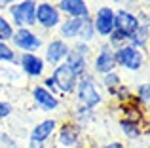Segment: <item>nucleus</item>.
<instances>
[{
  "instance_id": "nucleus-2",
  "label": "nucleus",
  "mask_w": 150,
  "mask_h": 148,
  "mask_svg": "<svg viewBox=\"0 0 150 148\" xmlns=\"http://www.w3.org/2000/svg\"><path fill=\"white\" fill-rule=\"evenodd\" d=\"M74 99H76V104L88 106L91 110H97L99 106L105 104V93H103V87L99 85V80L95 74L88 72L82 78H78Z\"/></svg>"
},
{
  "instance_id": "nucleus-22",
  "label": "nucleus",
  "mask_w": 150,
  "mask_h": 148,
  "mask_svg": "<svg viewBox=\"0 0 150 148\" xmlns=\"http://www.w3.org/2000/svg\"><path fill=\"white\" fill-rule=\"evenodd\" d=\"M133 103H137L141 108H144L146 110L148 104H150V84L148 82H141L139 85L135 87V91H133Z\"/></svg>"
},
{
  "instance_id": "nucleus-15",
  "label": "nucleus",
  "mask_w": 150,
  "mask_h": 148,
  "mask_svg": "<svg viewBox=\"0 0 150 148\" xmlns=\"http://www.w3.org/2000/svg\"><path fill=\"white\" fill-rule=\"evenodd\" d=\"M55 6L59 8L63 17L67 19H84L91 17L88 0H55Z\"/></svg>"
},
{
  "instance_id": "nucleus-10",
  "label": "nucleus",
  "mask_w": 150,
  "mask_h": 148,
  "mask_svg": "<svg viewBox=\"0 0 150 148\" xmlns=\"http://www.w3.org/2000/svg\"><path fill=\"white\" fill-rule=\"evenodd\" d=\"M42 51L44 53H40V55H42V59L46 61L48 68H53V67H57V65L65 63V57L69 55V51H70V44L65 42V40H61V38H57V36H51L50 40H46Z\"/></svg>"
},
{
  "instance_id": "nucleus-18",
  "label": "nucleus",
  "mask_w": 150,
  "mask_h": 148,
  "mask_svg": "<svg viewBox=\"0 0 150 148\" xmlns=\"http://www.w3.org/2000/svg\"><path fill=\"white\" fill-rule=\"evenodd\" d=\"M65 65L76 74L78 78H82L84 74L89 72V59L84 57V55H80V53H76L74 49H70L69 55L65 57Z\"/></svg>"
},
{
  "instance_id": "nucleus-24",
  "label": "nucleus",
  "mask_w": 150,
  "mask_h": 148,
  "mask_svg": "<svg viewBox=\"0 0 150 148\" xmlns=\"http://www.w3.org/2000/svg\"><path fill=\"white\" fill-rule=\"evenodd\" d=\"M120 84H124V80H122V74L120 70H112V72H108V74H103V76H99V85L103 89H114V87H118Z\"/></svg>"
},
{
  "instance_id": "nucleus-11",
  "label": "nucleus",
  "mask_w": 150,
  "mask_h": 148,
  "mask_svg": "<svg viewBox=\"0 0 150 148\" xmlns=\"http://www.w3.org/2000/svg\"><path fill=\"white\" fill-rule=\"evenodd\" d=\"M30 99H33V104L36 110L46 112V114H53L61 108L63 101L59 99L57 95H53L51 91L44 87L42 84H34L30 87Z\"/></svg>"
},
{
  "instance_id": "nucleus-29",
  "label": "nucleus",
  "mask_w": 150,
  "mask_h": 148,
  "mask_svg": "<svg viewBox=\"0 0 150 148\" xmlns=\"http://www.w3.org/2000/svg\"><path fill=\"white\" fill-rule=\"evenodd\" d=\"M101 148H127V146H125V142H122V141H108Z\"/></svg>"
},
{
  "instance_id": "nucleus-9",
  "label": "nucleus",
  "mask_w": 150,
  "mask_h": 148,
  "mask_svg": "<svg viewBox=\"0 0 150 148\" xmlns=\"http://www.w3.org/2000/svg\"><path fill=\"white\" fill-rule=\"evenodd\" d=\"M17 67L19 72L29 80H42L48 74V65L42 59L40 53H19Z\"/></svg>"
},
{
  "instance_id": "nucleus-8",
  "label": "nucleus",
  "mask_w": 150,
  "mask_h": 148,
  "mask_svg": "<svg viewBox=\"0 0 150 148\" xmlns=\"http://www.w3.org/2000/svg\"><path fill=\"white\" fill-rule=\"evenodd\" d=\"M48 76L51 78V82H53V85H55V89H57L61 99H65L69 95H74V89H76V84H78V76L65 63L53 67L48 72Z\"/></svg>"
},
{
  "instance_id": "nucleus-14",
  "label": "nucleus",
  "mask_w": 150,
  "mask_h": 148,
  "mask_svg": "<svg viewBox=\"0 0 150 148\" xmlns=\"http://www.w3.org/2000/svg\"><path fill=\"white\" fill-rule=\"evenodd\" d=\"M139 25L141 23H139V19H137L135 11L124 10V8H114V30L122 32L124 36H127V40L137 30Z\"/></svg>"
},
{
  "instance_id": "nucleus-16",
  "label": "nucleus",
  "mask_w": 150,
  "mask_h": 148,
  "mask_svg": "<svg viewBox=\"0 0 150 148\" xmlns=\"http://www.w3.org/2000/svg\"><path fill=\"white\" fill-rule=\"evenodd\" d=\"M57 127H59V120L55 118V116H50V118L40 120V122H36L33 125V129L29 131V141H36V142L48 144L50 139L55 137Z\"/></svg>"
},
{
  "instance_id": "nucleus-28",
  "label": "nucleus",
  "mask_w": 150,
  "mask_h": 148,
  "mask_svg": "<svg viewBox=\"0 0 150 148\" xmlns=\"http://www.w3.org/2000/svg\"><path fill=\"white\" fill-rule=\"evenodd\" d=\"M0 148H17V141H15L10 133L2 131V133H0Z\"/></svg>"
},
{
  "instance_id": "nucleus-32",
  "label": "nucleus",
  "mask_w": 150,
  "mask_h": 148,
  "mask_svg": "<svg viewBox=\"0 0 150 148\" xmlns=\"http://www.w3.org/2000/svg\"><path fill=\"white\" fill-rule=\"evenodd\" d=\"M0 13H2V10H0Z\"/></svg>"
},
{
  "instance_id": "nucleus-27",
  "label": "nucleus",
  "mask_w": 150,
  "mask_h": 148,
  "mask_svg": "<svg viewBox=\"0 0 150 148\" xmlns=\"http://www.w3.org/2000/svg\"><path fill=\"white\" fill-rule=\"evenodd\" d=\"M11 114H13V104L8 99H2V97H0V120L10 118Z\"/></svg>"
},
{
  "instance_id": "nucleus-25",
  "label": "nucleus",
  "mask_w": 150,
  "mask_h": 148,
  "mask_svg": "<svg viewBox=\"0 0 150 148\" xmlns=\"http://www.w3.org/2000/svg\"><path fill=\"white\" fill-rule=\"evenodd\" d=\"M13 30H15V27L10 23V19L4 13H0V42H8L10 44L11 36H13Z\"/></svg>"
},
{
  "instance_id": "nucleus-5",
  "label": "nucleus",
  "mask_w": 150,
  "mask_h": 148,
  "mask_svg": "<svg viewBox=\"0 0 150 148\" xmlns=\"http://www.w3.org/2000/svg\"><path fill=\"white\" fill-rule=\"evenodd\" d=\"M38 0H21L6 8V17L15 29H34V11H36Z\"/></svg>"
},
{
  "instance_id": "nucleus-3",
  "label": "nucleus",
  "mask_w": 150,
  "mask_h": 148,
  "mask_svg": "<svg viewBox=\"0 0 150 148\" xmlns=\"http://www.w3.org/2000/svg\"><path fill=\"white\" fill-rule=\"evenodd\" d=\"M63 21V15L53 0H38L34 11V29H40L42 34L55 32Z\"/></svg>"
},
{
  "instance_id": "nucleus-21",
  "label": "nucleus",
  "mask_w": 150,
  "mask_h": 148,
  "mask_svg": "<svg viewBox=\"0 0 150 148\" xmlns=\"http://www.w3.org/2000/svg\"><path fill=\"white\" fill-rule=\"evenodd\" d=\"M106 93H108V97H112L118 104H125V103H129V101L133 99V89H131L129 84H120L118 87L108 89Z\"/></svg>"
},
{
  "instance_id": "nucleus-7",
  "label": "nucleus",
  "mask_w": 150,
  "mask_h": 148,
  "mask_svg": "<svg viewBox=\"0 0 150 148\" xmlns=\"http://www.w3.org/2000/svg\"><path fill=\"white\" fill-rule=\"evenodd\" d=\"M112 70H118L116 59H114V49L103 40V42H99V46L93 49V55H91V59H89V72L99 78L103 74H108Z\"/></svg>"
},
{
  "instance_id": "nucleus-19",
  "label": "nucleus",
  "mask_w": 150,
  "mask_h": 148,
  "mask_svg": "<svg viewBox=\"0 0 150 148\" xmlns=\"http://www.w3.org/2000/svg\"><path fill=\"white\" fill-rule=\"evenodd\" d=\"M148 40H150V25L141 23V25L137 27V30L131 34V36H129L127 44L146 53V49H148Z\"/></svg>"
},
{
  "instance_id": "nucleus-4",
  "label": "nucleus",
  "mask_w": 150,
  "mask_h": 148,
  "mask_svg": "<svg viewBox=\"0 0 150 148\" xmlns=\"http://www.w3.org/2000/svg\"><path fill=\"white\" fill-rule=\"evenodd\" d=\"M46 44V36L36 29H15L10 46L17 53H40Z\"/></svg>"
},
{
  "instance_id": "nucleus-13",
  "label": "nucleus",
  "mask_w": 150,
  "mask_h": 148,
  "mask_svg": "<svg viewBox=\"0 0 150 148\" xmlns=\"http://www.w3.org/2000/svg\"><path fill=\"white\" fill-rule=\"evenodd\" d=\"M91 23H93L97 38L106 40L108 34L114 30V8L112 6H99L95 10V13H91Z\"/></svg>"
},
{
  "instance_id": "nucleus-17",
  "label": "nucleus",
  "mask_w": 150,
  "mask_h": 148,
  "mask_svg": "<svg viewBox=\"0 0 150 148\" xmlns=\"http://www.w3.org/2000/svg\"><path fill=\"white\" fill-rule=\"evenodd\" d=\"M118 127H120L124 139H127L129 142L139 141V139H143V137H148V131L143 129V123L135 122V120L120 118V120H118Z\"/></svg>"
},
{
  "instance_id": "nucleus-30",
  "label": "nucleus",
  "mask_w": 150,
  "mask_h": 148,
  "mask_svg": "<svg viewBox=\"0 0 150 148\" xmlns=\"http://www.w3.org/2000/svg\"><path fill=\"white\" fill-rule=\"evenodd\" d=\"M17 2H21V0H0V10H2V13H4L6 8H10L11 4H17Z\"/></svg>"
},
{
  "instance_id": "nucleus-1",
  "label": "nucleus",
  "mask_w": 150,
  "mask_h": 148,
  "mask_svg": "<svg viewBox=\"0 0 150 148\" xmlns=\"http://www.w3.org/2000/svg\"><path fill=\"white\" fill-rule=\"evenodd\" d=\"M55 36L61 38V40L69 42H86V44H91L97 40V34H95V29H93V23H91V17H84V19H67L63 17L59 29L55 30Z\"/></svg>"
},
{
  "instance_id": "nucleus-31",
  "label": "nucleus",
  "mask_w": 150,
  "mask_h": 148,
  "mask_svg": "<svg viewBox=\"0 0 150 148\" xmlns=\"http://www.w3.org/2000/svg\"><path fill=\"white\" fill-rule=\"evenodd\" d=\"M27 148H48V144H44V142H36V141H27Z\"/></svg>"
},
{
  "instance_id": "nucleus-6",
  "label": "nucleus",
  "mask_w": 150,
  "mask_h": 148,
  "mask_svg": "<svg viewBox=\"0 0 150 148\" xmlns=\"http://www.w3.org/2000/svg\"><path fill=\"white\" fill-rule=\"evenodd\" d=\"M114 59H116V68H122L125 72H139L146 65V53L125 44L114 49Z\"/></svg>"
},
{
  "instance_id": "nucleus-12",
  "label": "nucleus",
  "mask_w": 150,
  "mask_h": 148,
  "mask_svg": "<svg viewBox=\"0 0 150 148\" xmlns=\"http://www.w3.org/2000/svg\"><path fill=\"white\" fill-rule=\"evenodd\" d=\"M82 135H84V129L78 123H74L72 120H65L63 123H59L55 131V141L61 148H76L82 141Z\"/></svg>"
},
{
  "instance_id": "nucleus-20",
  "label": "nucleus",
  "mask_w": 150,
  "mask_h": 148,
  "mask_svg": "<svg viewBox=\"0 0 150 148\" xmlns=\"http://www.w3.org/2000/svg\"><path fill=\"white\" fill-rule=\"evenodd\" d=\"M95 120H97V110H91V108L82 106V104H74V108H72V122L78 123L82 129H86V127H88L91 122H95Z\"/></svg>"
},
{
  "instance_id": "nucleus-23",
  "label": "nucleus",
  "mask_w": 150,
  "mask_h": 148,
  "mask_svg": "<svg viewBox=\"0 0 150 148\" xmlns=\"http://www.w3.org/2000/svg\"><path fill=\"white\" fill-rule=\"evenodd\" d=\"M17 57L19 53L8 42H0V65H17Z\"/></svg>"
},
{
  "instance_id": "nucleus-26",
  "label": "nucleus",
  "mask_w": 150,
  "mask_h": 148,
  "mask_svg": "<svg viewBox=\"0 0 150 148\" xmlns=\"http://www.w3.org/2000/svg\"><path fill=\"white\" fill-rule=\"evenodd\" d=\"M70 49H74L76 53L88 57V59H91V55H93V46L86 44V42H72V44H70Z\"/></svg>"
}]
</instances>
